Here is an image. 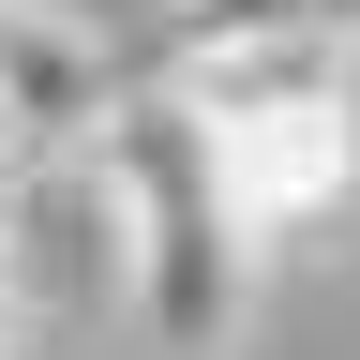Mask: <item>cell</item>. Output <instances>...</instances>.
I'll return each mask as SVG.
<instances>
[{"instance_id": "277c9868", "label": "cell", "mask_w": 360, "mask_h": 360, "mask_svg": "<svg viewBox=\"0 0 360 360\" xmlns=\"http://www.w3.org/2000/svg\"><path fill=\"white\" fill-rule=\"evenodd\" d=\"M30 165V120H15V90H0V180H15Z\"/></svg>"}, {"instance_id": "6da1fadb", "label": "cell", "mask_w": 360, "mask_h": 360, "mask_svg": "<svg viewBox=\"0 0 360 360\" xmlns=\"http://www.w3.org/2000/svg\"><path fill=\"white\" fill-rule=\"evenodd\" d=\"M90 180H105V225H120V270L150 300V330L165 345H225L240 330V285H255V225L225 210L210 135L165 90H120L105 135H90Z\"/></svg>"}, {"instance_id": "7a4b0ae2", "label": "cell", "mask_w": 360, "mask_h": 360, "mask_svg": "<svg viewBox=\"0 0 360 360\" xmlns=\"http://www.w3.org/2000/svg\"><path fill=\"white\" fill-rule=\"evenodd\" d=\"M180 105V90H165ZM210 135V120H195ZM210 165H225V210L255 225V240H300V225H330L360 195V90H330V105H270V120H225L210 135Z\"/></svg>"}, {"instance_id": "5b68a950", "label": "cell", "mask_w": 360, "mask_h": 360, "mask_svg": "<svg viewBox=\"0 0 360 360\" xmlns=\"http://www.w3.org/2000/svg\"><path fill=\"white\" fill-rule=\"evenodd\" d=\"M0 360H15V345H0Z\"/></svg>"}, {"instance_id": "3957f363", "label": "cell", "mask_w": 360, "mask_h": 360, "mask_svg": "<svg viewBox=\"0 0 360 360\" xmlns=\"http://www.w3.org/2000/svg\"><path fill=\"white\" fill-rule=\"evenodd\" d=\"M30 330V240H15V210H0V345Z\"/></svg>"}]
</instances>
